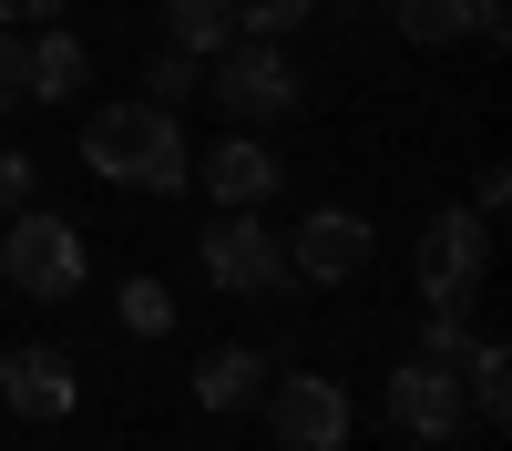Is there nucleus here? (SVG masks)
I'll use <instances>...</instances> for the list:
<instances>
[{"label":"nucleus","instance_id":"nucleus-25","mask_svg":"<svg viewBox=\"0 0 512 451\" xmlns=\"http://www.w3.org/2000/svg\"><path fill=\"white\" fill-rule=\"evenodd\" d=\"M379 11H390V0H379Z\"/></svg>","mask_w":512,"mask_h":451},{"label":"nucleus","instance_id":"nucleus-12","mask_svg":"<svg viewBox=\"0 0 512 451\" xmlns=\"http://www.w3.org/2000/svg\"><path fill=\"white\" fill-rule=\"evenodd\" d=\"M277 185H287V175H277V154L256 144V134H236V144L205 154V195H216V205H267Z\"/></svg>","mask_w":512,"mask_h":451},{"label":"nucleus","instance_id":"nucleus-17","mask_svg":"<svg viewBox=\"0 0 512 451\" xmlns=\"http://www.w3.org/2000/svg\"><path fill=\"white\" fill-rule=\"evenodd\" d=\"M318 0H236V31H256V41H277V31H297Z\"/></svg>","mask_w":512,"mask_h":451},{"label":"nucleus","instance_id":"nucleus-24","mask_svg":"<svg viewBox=\"0 0 512 451\" xmlns=\"http://www.w3.org/2000/svg\"><path fill=\"white\" fill-rule=\"evenodd\" d=\"M472 11H482V41L502 52V11H512V0H472Z\"/></svg>","mask_w":512,"mask_h":451},{"label":"nucleus","instance_id":"nucleus-21","mask_svg":"<svg viewBox=\"0 0 512 451\" xmlns=\"http://www.w3.org/2000/svg\"><path fill=\"white\" fill-rule=\"evenodd\" d=\"M21 205H31V154L0 144V216H21Z\"/></svg>","mask_w":512,"mask_h":451},{"label":"nucleus","instance_id":"nucleus-2","mask_svg":"<svg viewBox=\"0 0 512 451\" xmlns=\"http://www.w3.org/2000/svg\"><path fill=\"white\" fill-rule=\"evenodd\" d=\"M482 277H492V216L441 205V216L420 226V298H431V308H472Z\"/></svg>","mask_w":512,"mask_h":451},{"label":"nucleus","instance_id":"nucleus-11","mask_svg":"<svg viewBox=\"0 0 512 451\" xmlns=\"http://www.w3.org/2000/svg\"><path fill=\"white\" fill-rule=\"evenodd\" d=\"M267 349H205V369H195V400L216 410V421H246L256 400H267Z\"/></svg>","mask_w":512,"mask_h":451},{"label":"nucleus","instance_id":"nucleus-4","mask_svg":"<svg viewBox=\"0 0 512 451\" xmlns=\"http://www.w3.org/2000/svg\"><path fill=\"white\" fill-rule=\"evenodd\" d=\"M0 277H11L21 287V298H82V236L62 226V216H31V205H21V216H11V236H0Z\"/></svg>","mask_w":512,"mask_h":451},{"label":"nucleus","instance_id":"nucleus-14","mask_svg":"<svg viewBox=\"0 0 512 451\" xmlns=\"http://www.w3.org/2000/svg\"><path fill=\"white\" fill-rule=\"evenodd\" d=\"M164 31H175V52L216 62L226 41H236V0H164Z\"/></svg>","mask_w":512,"mask_h":451},{"label":"nucleus","instance_id":"nucleus-8","mask_svg":"<svg viewBox=\"0 0 512 451\" xmlns=\"http://www.w3.org/2000/svg\"><path fill=\"white\" fill-rule=\"evenodd\" d=\"M390 421L410 441H451L472 410H461V380H451V359H400L390 369Z\"/></svg>","mask_w":512,"mask_h":451},{"label":"nucleus","instance_id":"nucleus-16","mask_svg":"<svg viewBox=\"0 0 512 451\" xmlns=\"http://www.w3.org/2000/svg\"><path fill=\"white\" fill-rule=\"evenodd\" d=\"M195 82H205V62H195V52H154V72H144V103H164V113H175V103L195 93Z\"/></svg>","mask_w":512,"mask_h":451},{"label":"nucleus","instance_id":"nucleus-15","mask_svg":"<svg viewBox=\"0 0 512 451\" xmlns=\"http://www.w3.org/2000/svg\"><path fill=\"white\" fill-rule=\"evenodd\" d=\"M461 359H472V390H461V410H472V421H512V349H502V339H472Z\"/></svg>","mask_w":512,"mask_h":451},{"label":"nucleus","instance_id":"nucleus-3","mask_svg":"<svg viewBox=\"0 0 512 451\" xmlns=\"http://www.w3.org/2000/svg\"><path fill=\"white\" fill-rule=\"evenodd\" d=\"M205 277H216L226 298H277L297 267H287V236L256 216V205H226V216L205 226Z\"/></svg>","mask_w":512,"mask_h":451},{"label":"nucleus","instance_id":"nucleus-7","mask_svg":"<svg viewBox=\"0 0 512 451\" xmlns=\"http://www.w3.org/2000/svg\"><path fill=\"white\" fill-rule=\"evenodd\" d=\"M287 267L308 287H349V277H369V226L349 216V205H318V216L287 236Z\"/></svg>","mask_w":512,"mask_h":451},{"label":"nucleus","instance_id":"nucleus-9","mask_svg":"<svg viewBox=\"0 0 512 451\" xmlns=\"http://www.w3.org/2000/svg\"><path fill=\"white\" fill-rule=\"evenodd\" d=\"M0 400H11L21 421H62L82 390H72V369L52 349H0Z\"/></svg>","mask_w":512,"mask_h":451},{"label":"nucleus","instance_id":"nucleus-5","mask_svg":"<svg viewBox=\"0 0 512 451\" xmlns=\"http://www.w3.org/2000/svg\"><path fill=\"white\" fill-rule=\"evenodd\" d=\"M216 103H226L236 123H287V113H297L287 52H277V41H256V31H236L226 52H216Z\"/></svg>","mask_w":512,"mask_h":451},{"label":"nucleus","instance_id":"nucleus-10","mask_svg":"<svg viewBox=\"0 0 512 451\" xmlns=\"http://www.w3.org/2000/svg\"><path fill=\"white\" fill-rule=\"evenodd\" d=\"M21 82H31V103H72L82 82H93V52H82L62 21H41V31H21Z\"/></svg>","mask_w":512,"mask_h":451},{"label":"nucleus","instance_id":"nucleus-18","mask_svg":"<svg viewBox=\"0 0 512 451\" xmlns=\"http://www.w3.org/2000/svg\"><path fill=\"white\" fill-rule=\"evenodd\" d=\"M123 328H144V339H164V328H175V298H164L154 277H134V287H123Z\"/></svg>","mask_w":512,"mask_h":451},{"label":"nucleus","instance_id":"nucleus-23","mask_svg":"<svg viewBox=\"0 0 512 451\" xmlns=\"http://www.w3.org/2000/svg\"><path fill=\"white\" fill-rule=\"evenodd\" d=\"M502 195H512V175H502V164H482V185H472V216H502Z\"/></svg>","mask_w":512,"mask_h":451},{"label":"nucleus","instance_id":"nucleus-20","mask_svg":"<svg viewBox=\"0 0 512 451\" xmlns=\"http://www.w3.org/2000/svg\"><path fill=\"white\" fill-rule=\"evenodd\" d=\"M31 82H21V31H0V113H21Z\"/></svg>","mask_w":512,"mask_h":451},{"label":"nucleus","instance_id":"nucleus-6","mask_svg":"<svg viewBox=\"0 0 512 451\" xmlns=\"http://www.w3.org/2000/svg\"><path fill=\"white\" fill-rule=\"evenodd\" d=\"M267 431L287 441V451H338L349 441V390L338 380H308V369H287V380H267Z\"/></svg>","mask_w":512,"mask_h":451},{"label":"nucleus","instance_id":"nucleus-19","mask_svg":"<svg viewBox=\"0 0 512 451\" xmlns=\"http://www.w3.org/2000/svg\"><path fill=\"white\" fill-rule=\"evenodd\" d=\"M472 349V318L461 308H431V328H420V359H461Z\"/></svg>","mask_w":512,"mask_h":451},{"label":"nucleus","instance_id":"nucleus-1","mask_svg":"<svg viewBox=\"0 0 512 451\" xmlns=\"http://www.w3.org/2000/svg\"><path fill=\"white\" fill-rule=\"evenodd\" d=\"M82 164L103 185H144V195H185L195 185V154H185V123L164 103H103L82 123Z\"/></svg>","mask_w":512,"mask_h":451},{"label":"nucleus","instance_id":"nucleus-13","mask_svg":"<svg viewBox=\"0 0 512 451\" xmlns=\"http://www.w3.org/2000/svg\"><path fill=\"white\" fill-rule=\"evenodd\" d=\"M400 41H420V52H451V41H482V11L472 0H390Z\"/></svg>","mask_w":512,"mask_h":451},{"label":"nucleus","instance_id":"nucleus-22","mask_svg":"<svg viewBox=\"0 0 512 451\" xmlns=\"http://www.w3.org/2000/svg\"><path fill=\"white\" fill-rule=\"evenodd\" d=\"M72 0H0V31H41V21H62Z\"/></svg>","mask_w":512,"mask_h":451}]
</instances>
